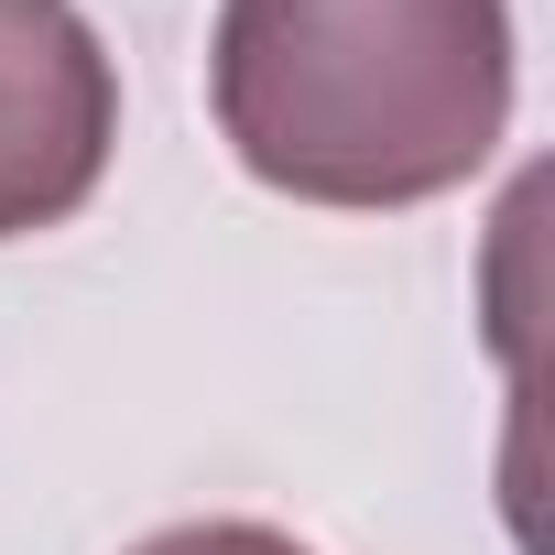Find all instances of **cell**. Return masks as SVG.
Here are the masks:
<instances>
[{"label": "cell", "mask_w": 555, "mask_h": 555, "mask_svg": "<svg viewBox=\"0 0 555 555\" xmlns=\"http://www.w3.org/2000/svg\"><path fill=\"white\" fill-rule=\"evenodd\" d=\"M207 99L272 196L425 207L512 131V0H218Z\"/></svg>", "instance_id": "1"}, {"label": "cell", "mask_w": 555, "mask_h": 555, "mask_svg": "<svg viewBox=\"0 0 555 555\" xmlns=\"http://www.w3.org/2000/svg\"><path fill=\"white\" fill-rule=\"evenodd\" d=\"M120 142V66L77 0H0V240L77 218Z\"/></svg>", "instance_id": "2"}, {"label": "cell", "mask_w": 555, "mask_h": 555, "mask_svg": "<svg viewBox=\"0 0 555 555\" xmlns=\"http://www.w3.org/2000/svg\"><path fill=\"white\" fill-rule=\"evenodd\" d=\"M131 555H317V544H295L284 522H175V533H153Z\"/></svg>", "instance_id": "3"}]
</instances>
